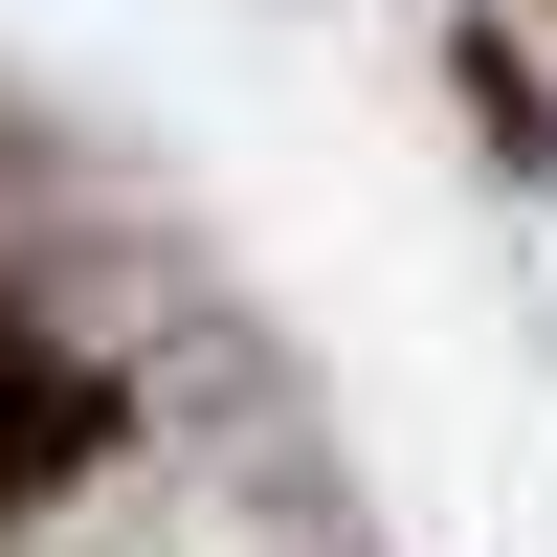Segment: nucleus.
<instances>
[{
    "label": "nucleus",
    "mask_w": 557,
    "mask_h": 557,
    "mask_svg": "<svg viewBox=\"0 0 557 557\" xmlns=\"http://www.w3.org/2000/svg\"><path fill=\"white\" fill-rule=\"evenodd\" d=\"M67 424H89V401H67V380H45V335H23V312H0V491H23V469H45V446H67Z\"/></svg>",
    "instance_id": "f257e3e1"
}]
</instances>
